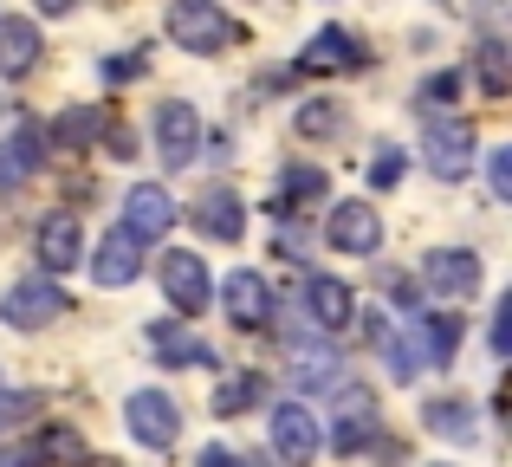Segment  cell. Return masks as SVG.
I'll list each match as a JSON object with an SVG mask.
<instances>
[{
	"label": "cell",
	"mask_w": 512,
	"mask_h": 467,
	"mask_svg": "<svg viewBox=\"0 0 512 467\" xmlns=\"http://www.w3.org/2000/svg\"><path fill=\"white\" fill-rule=\"evenodd\" d=\"M150 344H156V357H163V364H208V338H201V331H188V325H156L150 331Z\"/></svg>",
	"instance_id": "19"
},
{
	"label": "cell",
	"mask_w": 512,
	"mask_h": 467,
	"mask_svg": "<svg viewBox=\"0 0 512 467\" xmlns=\"http://www.w3.org/2000/svg\"><path fill=\"white\" fill-rule=\"evenodd\" d=\"M480 85H487L493 98H506V85H512V78H506V46H500V39H487V46H480Z\"/></svg>",
	"instance_id": "26"
},
{
	"label": "cell",
	"mask_w": 512,
	"mask_h": 467,
	"mask_svg": "<svg viewBox=\"0 0 512 467\" xmlns=\"http://www.w3.org/2000/svg\"><path fill=\"white\" fill-rule=\"evenodd\" d=\"M422 286L441 292V299H474L480 292V253L467 247H435L422 260Z\"/></svg>",
	"instance_id": "3"
},
{
	"label": "cell",
	"mask_w": 512,
	"mask_h": 467,
	"mask_svg": "<svg viewBox=\"0 0 512 467\" xmlns=\"http://www.w3.org/2000/svg\"><path fill=\"white\" fill-rule=\"evenodd\" d=\"M299 130L325 137V130H338V111H331V104H312V111H299Z\"/></svg>",
	"instance_id": "31"
},
{
	"label": "cell",
	"mask_w": 512,
	"mask_h": 467,
	"mask_svg": "<svg viewBox=\"0 0 512 467\" xmlns=\"http://www.w3.org/2000/svg\"><path fill=\"white\" fill-rule=\"evenodd\" d=\"M305 312H312L318 331H344L350 318H357V292H350L344 279H325V273H318L312 286H305Z\"/></svg>",
	"instance_id": "11"
},
{
	"label": "cell",
	"mask_w": 512,
	"mask_h": 467,
	"mask_svg": "<svg viewBox=\"0 0 512 467\" xmlns=\"http://www.w3.org/2000/svg\"><path fill=\"white\" fill-rule=\"evenodd\" d=\"M130 435L150 448H175V435H182V416H175V403L163 390H137L130 396Z\"/></svg>",
	"instance_id": "8"
},
{
	"label": "cell",
	"mask_w": 512,
	"mask_h": 467,
	"mask_svg": "<svg viewBox=\"0 0 512 467\" xmlns=\"http://www.w3.org/2000/svg\"><path fill=\"white\" fill-rule=\"evenodd\" d=\"M195 467H234V455H227V448H201Z\"/></svg>",
	"instance_id": "36"
},
{
	"label": "cell",
	"mask_w": 512,
	"mask_h": 467,
	"mask_svg": "<svg viewBox=\"0 0 512 467\" xmlns=\"http://www.w3.org/2000/svg\"><path fill=\"white\" fill-rule=\"evenodd\" d=\"M292 383H299L305 396L318 390H344V364L331 351H299V364H292Z\"/></svg>",
	"instance_id": "22"
},
{
	"label": "cell",
	"mask_w": 512,
	"mask_h": 467,
	"mask_svg": "<svg viewBox=\"0 0 512 467\" xmlns=\"http://www.w3.org/2000/svg\"><path fill=\"white\" fill-rule=\"evenodd\" d=\"M422 156H428V169H435L441 182H461L467 169H474V130L467 124H428V137H422Z\"/></svg>",
	"instance_id": "4"
},
{
	"label": "cell",
	"mask_w": 512,
	"mask_h": 467,
	"mask_svg": "<svg viewBox=\"0 0 512 467\" xmlns=\"http://www.w3.org/2000/svg\"><path fill=\"white\" fill-rule=\"evenodd\" d=\"M104 72H111V78H137V72H143V59H111Z\"/></svg>",
	"instance_id": "35"
},
{
	"label": "cell",
	"mask_w": 512,
	"mask_h": 467,
	"mask_svg": "<svg viewBox=\"0 0 512 467\" xmlns=\"http://www.w3.org/2000/svg\"><path fill=\"white\" fill-rule=\"evenodd\" d=\"M454 91H461V72H441V78H428L422 85V98H428V111H435V104H448Z\"/></svg>",
	"instance_id": "30"
},
{
	"label": "cell",
	"mask_w": 512,
	"mask_h": 467,
	"mask_svg": "<svg viewBox=\"0 0 512 467\" xmlns=\"http://www.w3.org/2000/svg\"><path fill=\"white\" fill-rule=\"evenodd\" d=\"M98 137V104H78V111H65L59 124L46 130V143H59V150H78V143Z\"/></svg>",
	"instance_id": "23"
},
{
	"label": "cell",
	"mask_w": 512,
	"mask_h": 467,
	"mask_svg": "<svg viewBox=\"0 0 512 467\" xmlns=\"http://www.w3.org/2000/svg\"><path fill=\"white\" fill-rule=\"evenodd\" d=\"M13 409H26L20 396H0V422H13Z\"/></svg>",
	"instance_id": "37"
},
{
	"label": "cell",
	"mask_w": 512,
	"mask_h": 467,
	"mask_svg": "<svg viewBox=\"0 0 512 467\" xmlns=\"http://www.w3.org/2000/svg\"><path fill=\"white\" fill-rule=\"evenodd\" d=\"M227 312L240 318V325H266V318H273V286H266L260 273H253V266H240V273H227Z\"/></svg>",
	"instance_id": "13"
},
{
	"label": "cell",
	"mask_w": 512,
	"mask_h": 467,
	"mask_svg": "<svg viewBox=\"0 0 512 467\" xmlns=\"http://www.w3.org/2000/svg\"><path fill=\"white\" fill-rule=\"evenodd\" d=\"M156 150H163L169 169H188L201 156V117L188 104H163L156 111Z\"/></svg>",
	"instance_id": "5"
},
{
	"label": "cell",
	"mask_w": 512,
	"mask_h": 467,
	"mask_svg": "<svg viewBox=\"0 0 512 467\" xmlns=\"http://www.w3.org/2000/svg\"><path fill=\"white\" fill-rule=\"evenodd\" d=\"M169 39L182 52H227L240 39V26L214 0H169Z\"/></svg>",
	"instance_id": "1"
},
{
	"label": "cell",
	"mask_w": 512,
	"mask_h": 467,
	"mask_svg": "<svg viewBox=\"0 0 512 467\" xmlns=\"http://www.w3.org/2000/svg\"><path fill=\"white\" fill-rule=\"evenodd\" d=\"M169 228H175V202H169V195L150 189V182H143V189H130V202H124V234L143 247V240H163Z\"/></svg>",
	"instance_id": "10"
},
{
	"label": "cell",
	"mask_w": 512,
	"mask_h": 467,
	"mask_svg": "<svg viewBox=\"0 0 512 467\" xmlns=\"http://www.w3.org/2000/svg\"><path fill=\"white\" fill-rule=\"evenodd\" d=\"M39 7H46V13H72V0H39Z\"/></svg>",
	"instance_id": "38"
},
{
	"label": "cell",
	"mask_w": 512,
	"mask_h": 467,
	"mask_svg": "<svg viewBox=\"0 0 512 467\" xmlns=\"http://www.w3.org/2000/svg\"><path fill=\"white\" fill-rule=\"evenodd\" d=\"M299 59H305V72H344V65H357V39H350L344 26H325Z\"/></svg>",
	"instance_id": "21"
},
{
	"label": "cell",
	"mask_w": 512,
	"mask_h": 467,
	"mask_svg": "<svg viewBox=\"0 0 512 467\" xmlns=\"http://www.w3.org/2000/svg\"><path fill=\"white\" fill-rule=\"evenodd\" d=\"M273 448H279V461L305 467V461L318 455V416L305 403H279L273 409Z\"/></svg>",
	"instance_id": "9"
},
{
	"label": "cell",
	"mask_w": 512,
	"mask_h": 467,
	"mask_svg": "<svg viewBox=\"0 0 512 467\" xmlns=\"http://www.w3.org/2000/svg\"><path fill=\"white\" fill-rule=\"evenodd\" d=\"M39 260H46V273H72V266L85 260V228H78V215H52L46 228H39Z\"/></svg>",
	"instance_id": "12"
},
{
	"label": "cell",
	"mask_w": 512,
	"mask_h": 467,
	"mask_svg": "<svg viewBox=\"0 0 512 467\" xmlns=\"http://www.w3.org/2000/svg\"><path fill=\"white\" fill-rule=\"evenodd\" d=\"M428 429L448 435V442H467L474 435V409L467 403H428Z\"/></svg>",
	"instance_id": "24"
},
{
	"label": "cell",
	"mask_w": 512,
	"mask_h": 467,
	"mask_svg": "<svg viewBox=\"0 0 512 467\" xmlns=\"http://www.w3.org/2000/svg\"><path fill=\"white\" fill-rule=\"evenodd\" d=\"M59 312H72V305H65V292L52 286L46 273H39V279H20V286H7V299H0V318H7L13 331H39V325H52Z\"/></svg>",
	"instance_id": "2"
},
{
	"label": "cell",
	"mask_w": 512,
	"mask_h": 467,
	"mask_svg": "<svg viewBox=\"0 0 512 467\" xmlns=\"http://www.w3.org/2000/svg\"><path fill=\"white\" fill-rule=\"evenodd\" d=\"M325 234H331L338 253H376V247H383V221H376L370 202H338L331 221H325Z\"/></svg>",
	"instance_id": "7"
},
{
	"label": "cell",
	"mask_w": 512,
	"mask_h": 467,
	"mask_svg": "<svg viewBox=\"0 0 512 467\" xmlns=\"http://www.w3.org/2000/svg\"><path fill=\"white\" fill-rule=\"evenodd\" d=\"M39 150H46V137H39L33 124H26L20 137H7V143H0V189H20V182L39 169Z\"/></svg>",
	"instance_id": "18"
},
{
	"label": "cell",
	"mask_w": 512,
	"mask_h": 467,
	"mask_svg": "<svg viewBox=\"0 0 512 467\" xmlns=\"http://www.w3.org/2000/svg\"><path fill=\"white\" fill-rule=\"evenodd\" d=\"M467 13H474L480 26H493V20H500V0H467Z\"/></svg>",
	"instance_id": "33"
},
{
	"label": "cell",
	"mask_w": 512,
	"mask_h": 467,
	"mask_svg": "<svg viewBox=\"0 0 512 467\" xmlns=\"http://www.w3.org/2000/svg\"><path fill=\"white\" fill-rule=\"evenodd\" d=\"M415 344H422L428 370L454 364V344H461V312H422V318H415Z\"/></svg>",
	"instance_id": "16"
},
{
	"label": "cell",
	"mask_w": 512,
	"mask_h": 467,
	"mask_svg": "<svg viewBox=\"0 0 512 467\" xmlns=\"http://www.w3.org/2000/svg\"><path fill=\"white\" fill-rule=\"evenodd\" d=\"M370 435H376V416H370V396H350L344 390V416H338V435H331V448L338 455H357V448H370Z\"/></svg>",
	"instance_id": "20"
},
{
	"label": "cell",
	"mask_w": 512,
	"mask_h": 467,
	"mask_svg": "<svg viewBox=\"0 0 512 467\" xmlns=\"http://www.w3.org/2000/svg\"><path fill=\"white\" fill-rule=\"evenodd\" d=\"M163 292L175 299V312H201V305H208V260H201V253H163Z\"/></svg>",
	"instance_id": "6"
},
{
	"label": "cell",
	"mask_w": 512,
	"mask_h": 467,
	"mask_svg": "<svg viewBox=\"0 0 512 467\" xmlns=\"http://www.w3.org/2000/svg\"><path fill=\"white\" fill-rule=\"evenodd\" d=\"M91 273H98V286H130V279L143 273V247H137L124 228L104 234V240H98V260H91Z\"/></svg>",
	"instance_id": "14"
},
{
	"label": "cell",
	"mask_w": 512,
	"mask_h": 467,
	"mask_svg": "<svg viewBox=\"0 0 512 467\" xmlns=\"http://www.w3.org/2000/svg\"><path fill=\"white\" fill-rule=\"evenodd\" d=\"M506 344H512V305L500 312V325H493V351H506Z\"/></svg>",
	"instance_id": "34"
},
{
	"label": "cell",
	"mask_w": 512,
	"mask_h": 467,
	"mask_svg": "<svg viewBox=\"0 0 512 467\" xmlns=\"http://www.w3.org/2000/svg\"><path fill=\"white\" fill-rule=\"evenodd\" d=\"M195 228L214 234V240H240L247 234V215H240V195L234 189H208L195 202Z\"/></svg>",
	"instance_id": "15"
},
{
	"label": "cell",
	"mask_w": 512,
	"mask_h": 467,
	"mask_svg": "<svg viewBox=\"0 0 512 467\" xmlns=\"http://www.w3.org/2000/svg\"><path fill=\"white\" fill-rule=\"evenodd\" d=\"M39 65V26L33 20H0V78H26Z\"/></svg>",
	"instance_id": "17"
},
{
	"label": "cell",
	"mask_w": 512,
	"mask_h": 467,
	"mask_svg": "<svg viewBox=\"0 0 512 467\" xmlns=\"http://www.w3.org/2000/svg\"><path fill=\"white\" fill-rule=\"evenodd\" d=\"M260 396H266V383H260V377H234L221 396H214V416H240V409L260 403Z\"/></svg>",
	"instance_id": "25"
},
{
	"label": "cell",
	"mask_w": 512,
	"mask_h": 467,
	"mask_svg": "<svg viewBox=\"0 0 512 467\" xmlns=\"http://www.w3.org/2000/svg\"><path fill=\"white\" fill-rule=\"evenodd\" d=\"M286 195H325V169H286Z\"/></svg>",
	"instance_id": "28"
},
{
	"label": "cell",
	"mask_w": 512,
	"mask_h": 467,
	"mask_svg": "<svg viewBox=\"0 0 512 467\" xmlns=\"http://www.w3.org/2000/svg\"><path fill=\"white\" fill-rule=\"evenodd\" d=\"M370 182H376V189H396V182H402V150H383V156H376V163H370Z\"/></svg>",
	"instance_id": "29"
},
{
	"label": "cell",
	"mask_w": 512,
	"mask_h": 467,
	"mask_svg": "<svg viewBox=\"0 0 512 467\" xmlns=\"http://www.w3.org/2000/svg\"><path fill=\"white\" fill-rule=\"evenodd\" d=\"M0 467H39L33 448H0Z\"/></svg>",
	"instance_id": "32"
},
{
	"label": "cell",
	"mask_w": 512,
	"mask_h": 467,
	"mask_svg": "<svg viewBox=\"0 0 512 467\" xmlns=\"http://www.w3.org/2000/svg\"><path fill=\"white\" fill-rule=\"evenodd\" d=\"M487 176H493V202H512V150L487 156Z\"/></svg>",
	"instance_id": "27"
}]
</instances>
